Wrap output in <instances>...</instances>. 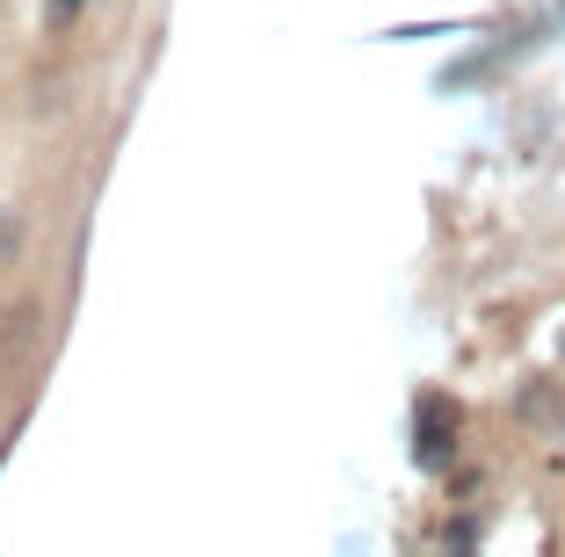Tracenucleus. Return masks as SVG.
<instances>
[{
    "mask_svg": "<svg viewBox=\"0 0 565 557\" xmlns=\"http://www.w3.org/2000/svg\"><path fill=\"white\" fill-rule=\"evenodd\" d=\"M449 435H457V413H449L443 398H428V406H420V463H443Z\"/></svg>",
    "mask_w": 565,
    "mask_h": 557,
    "instance_id": "1",
    "label": "nucleus"
},
{
    "mask_svg": "<svg viewBox=\"0 0 565 557\" xmlns=\"http://www.w3.org/2000/svg\"><path fill=\"white\" fill-rule=\"evenodd\" d=\"M515 413H522L530 427H551V420H558V392H551V384H522Z\"/></svg>",
    "mask_w": 565,
    "mask_h": 557,
    "instance_id": "2",
    "label": "nucleus"
},
{
    "mask_svg": "<svg viewBox=\"0 0 565 557\" xmlns=\"http://www.w3.org/2000/svg\"><path fill=\"white\" fill-rule=\"evenodd\" d=\"M81 8H87V0H44V30H51V36H66L73 22H81Z\"/></svg>",
    "mask_w": 565,
    "mask_h": 557,
    "instance_id": "4",
    "label": "nucleus"
},
{
    "mask_svg": "<svg viewBox=\"0 0 565 557\" xmlns=\"http://www.w3.org/2000/svg\"><path fill=\"white\" fill-rule=\"evenodd\" d=\"M22 239H30V225H22V211H15V203H0V268H8V261L22 254Z\"/></svg>",
    "mask_w": 565,
    "mask_h": 557,
    "instance_id": "3",
    "label": "nucleus"
}]
</instances>
